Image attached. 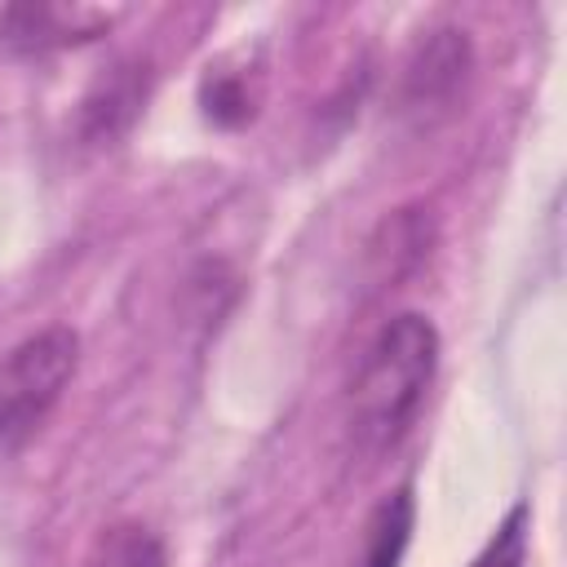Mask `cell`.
I'll use <instances>...</instances> for the list:
<instances>
[{
	"instance_id": "6da1fadb",
	"label": "cell",
	"mask_w": 567,
	"mask_h": 567,
	"mask_svg": "<svg viewBox=\"0 0 567 567\" xmlns=\"http://www.w3.org/2000/svg\"><path fill=\"white\" fill-rule=\"evenodd\" d=\"M439 363V332L425 315H394L359 359L350 385V434L363 452L394 447L416 421Z\"/></svg>"
},
{
	"instance_id": "7a4b0ae2",
	"label": "cell",
	"mask_w": 567,
	"mask_h": 567,
	"mask_svg": "<svg viewBox=\"0 0 567 567\" xmlns=\"http://www.w3.org/2000/svg\"><path fill=\"white\" fill-rule=\"evenodd\" d=\"M75 363L80 337L62 323L31 332L0 359V456L22 452L40 434L62 390L71 385Z\"/></svg>"
},
{
	"instance_id": "3957f363",
	"label": "cell",
	"mask_w": 567,
	"mask_h": 567,
	"mask_svg": "<svg viewBox=\"0 0 567 567\" xmlns=\"http://www.w3.org/2000/svg\"><path fill=\"white\" fill-rule=\"evenodd\" d=\"M470 62H474V53H470L465 31H456V27L430 31L403 71V106L421 111V115L447 111L470 80Z\"/></svg>"
},
{
	"instance_id": "277c9868",
	"label": "cell",
	"mask_w": 567,
	"mask_h": 567,
	"mask_svg": "<svg viewBox=\"0 0 567 567\" xmlns=\"http://www.w3.org/2000/svg\"><path fill=\"white\" fill-rule=\"evenodd\" d=\"M111 27L106 9L84 4H13L0 13V40L18 53H44L62 44H84Z\"/></svg>"
},
{
	"instance_id": "5b68a950",
	"label": "cell",
	"mask_w": 567,
	"mask_h": 567,
	"mask_svg": "<svg viewBox=\"0 0 567 567\" xmlns=\"http://www.w3.org/2000/svg\"><path fill=\"white\" fill-rule=\"evenodd\" d=\"M137 71H146V66H137V62H120L89 97H84V133L89 137H115L120 128H128L133 124V115H137V106H142V97H146V75H137Z\"/></svg>"
},
{
	"instance_id": "8992f818",
	"label": "cell",
	"mask_w": 567,
	"mask_h": 567,
	"mask_svg": "<svg viewBox=\"0 0 567 567\" xmlns=\"http://www.w3.org/2000/svg\"><path fill=\"white\" fill-rule=\"evenodd\" d=\"M412 518H416V501L408 487H399L390 501H381L368 523L359 567H399L408 554V540H412Z\"/></svg>"
},
{
	"instance_id": "52a82bcc",
	"label": "cell",
	"mask_w": 567,
	"mask_h": 567,
	"mask_svg": "<svg viewBox=\"0 0 567 567\" xmlns=\"http://www.w3.org/2000/svg\"><path fill=\"white\" fill-rule=\"evenodd\" d=\"M199 106L213 124H226V128H239L257 115V84L248 80L244 66H208L204 80H199Z\"/></svg>"
},
{
	"instance_id": "ba28073f",
	"label": "cell",
	"mask_w": 567,
	"mask_h": 567,
	"mask_svg": "<svg viewBox=\"0 0 567 567\" xmlns=\"http://www.w3.org/2000/svg\"><path fill=\"white\" fill-rule=\"evenodd\" d=\"M425 252H430V217H421V208H399L394 217L381 221V230L372 239V257L381 261V279H399Z\"/></svg>"
},
{
	"instance_id": "9c48e42d",
	"label": "cell",
	"mask_w": 567,
	"mask_h": 567,
	"mask_svg": "<svg viewBox=\"0 0 567 567\" xmlns=\"http://www.w3.org/2000/svg\"><path fill=\"white\" fill-rule=\"evenodd\" d=\"M84 567H168V554H164V540L146 523L124 518V523H111L93 540Z\"/></svg>"
},
{
	"instance_id": "30bf717a",
	"label": "cell",
	"mask_w": 567,
	"mask_h": 567,
	"mask_svg": "<svg viewBox=\"0 0 567 567\" xmlns=\"http://www.w3.org/2000/svg\"><path fill=\"white\" fill-rule=\"evenodd\" d=\"M470 567H527V505H514Z\"/></svg>"
}]
</instances>
